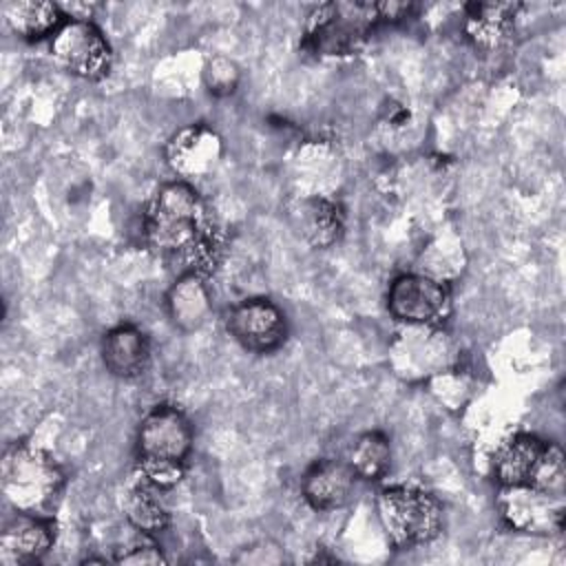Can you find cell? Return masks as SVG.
I'll use <instances>...</instances> for the list:
<instances>
[{"mask_svg":"<svg viewBox=\"0 0 566 566\" xmlns=\"http://www.w3.org/2000/svg\"><path fill=\"white\" fill-rule=\"evenodd\" d=\"M166 312L177 329L186 334L201 329L212 314L208 276L190 270L181 272L166 292Z\"/></svg>","mask_w":566,"mask_h":566,"instance_id":"15","label":"cell"},{"mask_svg":"<svg viewBox=\"0 0 566 566\" xmlns=\"http://www.w3.org/2000/svg\"><path fill=\"white\" fill-rule=\"evenodd\" d=\"M376 517L396 548L431 544L444 524L442 504L424 489L394 484L376 495Z\"/></svg>","mask_w":566,"mask_h":566,"instance_id":"4","label":"cell"},{"mask_svg":"<svg viewBox=\"0 0 566 566\" xmlns=\"http://www.w3.org/2000/svg\"><path fill=\"white\" fill-rule=\"evenodd\" d=\"M203 86L214 97L232 95L241 82V69L239 64L228 55H212L206 60L203 71Z\"/></svg>","mask_w":566,"mask_h":566,"instance_id":"22","label":"cell"},{"mask_svg":"<svg viewBox=\"0 0 566 566\" xmlns=\"http://www.w3.org/2000/svg\"><path fill=\"white\" fill-rule=\"evenodd\" d=\"M66 475L57 460L31 442H13L0 460V486L15 513L49 515L64 491Z\"/></svg>","mask_w":566,"mask_h":566,"instance_id":"2","label":"cell"},{"mask_svg":"<svg viewBox=\"0 0 566 566\" xmlns=\"http://www.w3.org/2000/svg\"><path fill=\"white\" fill-rule=\"evenodd\" d=\"M115 564H128V566H144V564H166V555L161 546L153 539V535L139 533L130 544H126L115 557Z\"/></svg>","mask_w":566,"mask_h":566,"instance_id":"24","label":"cell"},{"mask_svg":"<svg viewBox=\"0 0 566 566\" xmlns=\"http://www.w3.org/2000/svg\"><path fill=\"white\" fill-rule=\"evenodd\" d=\"M55 522L51 515L18 513L0 533V564L29 566L38 564L55 544Z\"/></svg>","mask_w":566,"mask_h":566,"instance_id":"11","label":"cell"},{"mask_svg":"<svg viewBox=\"0 0 566 566\" xmlns=\"http://www.w3.org/2000/svg\"><path fill=\"white\" fill-rule=\"evenodd\" d=\"M49 55L64 73L86 82L104 80L113 66L111 42L93 20L64 18L49 38Z\"/></svg>","mask_w":566,"mask_h":566,"instance_id":"5","label":"cell"},{"mask_svg":"<svg viewBox=\"0 0 566 566\" xmlns=\"http://www.w3.org/2000/svg\"><path fill=\"white\" fill-rule=\"evenodd\" d=\"M387 310L405 327H442L453 310V296L442 279L402 272L387 287Z\"/></svg>","mask_w":566,"mask_h":566,"instance_id":"6","label":"cell"},{"mask_svg":"<svg viewBox=\"0 0 566 566\" xmlns=\"http://www.w3.org/2000/svg\"><path fill=\"white\" fill-rule=\"evenodd\" d=\"M223 155V139L206 124H188L175 130L166 146L164 157L177 179L190 181L210 175Z\"/></svg>","mask_w":566,"mask_h":566,"instance_id":"10","label":"cell"},{"mask_svg":"<svg viewBox=\"0 0 566 566\" xmlns=\"http://www.w3.org/2000/svg\"><path fill=\"white\" fill-rule=\"evenodd\" d=\"M378 24L376 2H323L307 13L303 46L318 57L354 55Z\"/></svg>","mask_w":566,"mask_h":566,"instance_id":"3","label":"cell"},{"mask_svg":"<svg viewBox=\"0 0 566 566\" xmlns=\"http://www.w3.org/2000/svg\"><path fill=\"white\" fill-rule=\"evenodd\" d=\"M356 475L347 460L323 458L312 462L301 478V495L314 511H336L347 504Z\"/></svg>","mask_w":566,"mask_h":566,"instance_id":"13","label":"cell"},{"mask_svg":"<svg viewBox=\"0 0 566 566\" xmlns=\"http://www.w3.org/2000/svg\"><path fill=\"white\" fill-rule=\"evenodd\" d=\"M546 447L548 440H542L535 433H515L506 438L491 458V471L500 489L531 486Z\"/></svg>","mask_w":566,"mask_h":566,"instance_id":"14","label":"cell"},{"mask_svg":"<svg viewBox=\"0 0 566 566\" xmlns=\"http://www.w3.org/2000/svg\"><path fill=\"white\" fill-rule=\"evenodd\" d=\"M195 444L188 416L175 405H155L144 413L135 433V460L186 462Z\"/></svg>","mask_w":566,"mask_h":566,"instance_id":"7","label":"cell"},{"mask_svg":"<svg viewBox=\"0 0 566 566\" xmlns=\"http://www.w3.org/2000/svg\"><path fill=\"white\" fill-rule=\"evenodd\" d=\"M2 18L11 33L27 42L49 40L64 22V13L57 2L44 0H11L2 4Z\"/></svg>","mask_w":566,"mask_h":566,"instance_id":"18","label":"cell"},{"mask_svg":"<svg viewBox=\"0 0 566 566\" xmlns=\"http://www.w3.org/2000/svg\"><path fill=\"white\" fill-rule=\"evenodd\" d=\"M502 520L520 533L551 535L564 531V504L562 495H548L531 486H504L500 489Z\"/></svg>","mask_w":566,"mask_h":566,"instance_id":"9","label":"cell"},{"mask_svg":"<svg viewBox=\"0 0 566 566\" xmlns=\"http://www.w3.org/2000/svg\"><path fill=\"white\" fill-rule=\"evenodd\" d=\"M122 513L126 522L146 535H157L170 524V511L159 497V489L137 478L122 495Z\"/></svg>","mask_w":566,"mask_h":566,"instance_id":"19","label":"cell"},{"mask_svg":"<svg viewBox=\"0 0 566 566\" xmlns=\"http://www.w3.org/2000/svg\"><path fill=\"white\" fill-rule=\"evenodd\" d=\"M104 369L119 380H135L150 365V340L144 329L133 323H119L104 332L99 343Z\"/></svg>","mask_w":566,"mask_h":566,"instance_id":"12","label":"cell"},{"mask_svg":"<svg viewBox=\"0 0 566 566\" xmlns=\"http://www.w3.org/2000/svg\"><path fill=\"white\" fill-rule=\"evenodd\" d=\"M347 464L352 467L354 475L367 482L382 480L391 467V442L382 431H365L360 433L349 451Z\"/></svg>","mask_w":566,"mask_h":566,"instance_id":"21","label":"cell"},{"mask_svg":"<svg viewBox=\"0 0 566 566\" xmlns=\"http://www.w3.org/2000/svg\"><path fill=\"white\" fill-rule=\"evenodd\" d=\"M223 323L230 338L250 354H272L287 340V318L283 310L265 296L234 303L226 312Z\"/></svg>","mask_w":566,"mask_h":566,"instance_id":"8","label":"cell"},{"mask_svg":"<svg viewBox=\"0 0 566 566\" xmlns=\"http://www.w3.org/2000/svg\"><path fill=\"white\" fill-rule=\"evenodd\" d=\"M137 478L157 486L159 491L177 486L186 475V462H168V460H135Z\"/></svg>","mask_w":566,"mask_h":566,"instance_id":"23","label":"cell"},{"mask_svg":"<svg viewBox=\"0 0 566 566\" xmlns=\"http://www.w3.org/2000/svg\"><path fill=\"white\" fill-rule=\"evenodd\" d=\"M146 245L168 261L186 263L184 272L210 274L221 259V234L199 190L184 179L161 184L142 212Z\"/></svg>","mask_w":566,"mask_h":566,"instance_id":"1","label":"cell"},{"mask_svg":"<svg viewBox=\"0 0 566 566\" xmlns=\"http://www.w3.org/2000/svg\"><path fill=\"white\" fill-rule=\"evenodd\" d=\"M292 219L303 241L316 250L332 248L345 232L343 210L327 195H303L292 210Z\"/></svg>","mask_w":566,"mask_h":566,"instance_id":"16","label":"cell"},{"mask_svg":"<svg viewBox=\"0 0 566 566\" xmlns=\"http://www.w3.org/2000/svg\"><path fill=\"white\" fill-rule=\"evenodd\" d=\"M405 340L400 343V354H405L407 365H413L416 371L433 374L444 371L453 360L451 343L442 327H405Z\"/></svg>","mask_w":566,"mask_h":566,"instance_id":"20","label":"cell"},{"mask_svg":"<svg viewBox=\"0 0 566 566\" xmlns=\"http://www.w3.org/2000/svg\"><path fill=\"white\" fill-rule=\"evenodd\" d=\"M413 4L411 2H402V0H385V2H376V11L380 22H400L405 18H409L413 13Z\"/></svg>","mask_w":566,"mask_h":566,"instance_id":"25","label":"cell"},{"mask_svg":"<svg viewBox=\"0 0 566 566\" xmlns=\"http://www.w3.org/2000/svg\"><path fill=\"white\" fill-rule=\"evenodd\" d=\"M520 2H471L464 9V33L480 51H497L515 31Z\"/></svg>","mask_w":566,"mask_h":566,"instance_id":"17","label":"cell"}]
</instances>
